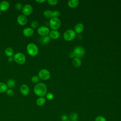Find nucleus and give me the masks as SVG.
<instances>
[{"mask_svg": "<svg viewBox=\"0 0 121 121\" xmlns=\"http://www.w3.org/2000/svg\"><path fill=\"white\" fill-rule=\"evenodd\" d=\"M47 86L43 82L37 83L34 88V93L39 97H43L45 96L47 94Z\"/></svg>", "mask_w": 121, "mask_h": 121, "instance_id": "nucleus-1", "label": "nucleus"}, {"mask_svg": "<svg viewBox=\"0 0 121 121\" xmlns=\"http://www.w3.org/2000/svg\"><path fill=\"white\" fill-rule=\"evenodd\" d=\"M26 49L27 53L32 57L36 56L39 52L38 46L33 43H29L27 45Z\"/></svg>", "mask_w": 121, "mask_h": 121, "instance_id": "nucleus-2", "label": "nucleus"}, {"mask_svg": "<svg viewBox=\"0 0 121 121\" xmlns=\"http://www.w3.org/2000/svg\"><path fill=\"white\" fill-rule=\"evenodd\" d=\"M14 61L15 62L20 65L24 64L26 61V57L25 55L21 52H17L13 56Z\"/></svg>", "mask_w": 121, "mask_h": 121, "instance_id": "nucleus-3", "label": "nucleus"}, {"mask_svg": "<svg viewBox=\"0 0 121 121\" xmlns=\"http://www.w3.org/2000/svg\"><path fill=\"white\" fill-rule=\"evenodd\" d=\"M76 33L74 30L69 29L66 30L63 34L64 39L67 41H70L73 40L76 37Z\"/></svg>", "mask_w": 121, "mask_h": 121, "instance_id": "nucleus-4", "label": "nucleus"}, {"mask_svg": "<svg viewBox=\"0 0 121 121\" xmlns=\"http://www.w3.org/2000/svg\"><path fill=\"white\" fill-rule=\"evenodd\" d=\"M61 22L58 17H52L49 21V26L52 30H57L60 26Z\"/></svg>", "mask_w": 121, "mask_h": 121, "instance_id": "nucleus-5", "label": "nucleus"}, {"mask_svg": "<svg viewBox=\"0 0 121 121\" xmlns=\"http://www.w3.org/2000/svg\"><path fill=\"white\" fill-rule=\"evenodd\" d=\"M38 76L40 79L43 80H46L50 78L51 77V73L47 69H43L39 71Z\"/></svg>", "mask_w": 121, "mask_h": 121, "instance_id": "nucleus-6", "label": "nucleus"}, {"mask_svg": "<svg viewBox=\"0 0 121 121\" xmlns=\"http://www.w3.org/2000/svg\"><path fill=\"white\" fill-rule=\"evenodd\" d=\"M73 52L75 54V57H78L79 58L83 57L85 54V49L83 47L80 46H77L75 47L74 48Z\"/></svg>", "mask_w": 121, "mask_h": 121, "instance_id": "nucleus-7", "label": "nucleus"}, {"mask_svg": "<svg viewBox=\"0 0 121 121\" xmlns=\"http://www.w3.org/2000/svg\"><path fill=\"white\" fill-rule=\"evenodd\" d=\"M37 32L40 35L42 36H44L48 35L50 31L49 28L48 27L43 26H39L38 28Z\"/></svg>", "mask_w": 121, "mask_h": 121, "instance_id": "nucleus-8", "label": "nucleus"}, {"mask_svg": "<svg viewBox=\"0 0 121 121\" xmlns=\"http://www.w3.org/2000/svg\"><path fill=\"white\" fill-rule=\"evenodd\" d=\"M33 11V8L32 6L30 4L25 5L22 9V11L23 14L26 16H29L32 14Z\"/></svg>", "mask_w": 121, "mask_h": 121, "instance_id": "nucleus-9", "label": "nucleus"}, {"mask_svg": "<svg viewBox=\"0 0 121 121\" xmlns=\"http://www.w3.org/2000/svg\"><path fill=\"white\" fill-rule=\"evenodd\" d=\"M17 22L20 26H25L27 23L28 19L26 16L23 14H21L17 17Z\"/></svg>", "mask_w": 121, "mask_h": 121, "instance_id": "nucleus-10", "label": "nucleus"}, {"mask_svg": "<svg viewBox=\"0 0 121 121\" xmlns=\"http://www.w3.org/2000/svg\"><path fill=\"white\" fill-rule=\"evenodd\" d=\"M20 91L22 95L26 96L29 94L30 92V88L27 85L22 84L20 86Z\"/></svg>", "mask_w": 121, "mask_h": 121, "instance_id": "nucleus-11", "label": "nucleus"}, {"mask_svg": "<svg viewBox=\"0 0 121 121\" xmlns=\"http://www.w3.org/2000/svg\"><path fill=\"white\" fill-rule=\"evenodd\" d=\"M9 3L7 0H3L0 2V10L1 11H5L9 8Z\"/></svg>", "mask_w": 121, "mask_h": 121, "instance_id": "nucleus-12", "label": "nucleus"}, {"mask_svg": "<svg viewBox=\"0 0 121 121\" xmlns=\"http://www.w3.org/2000/svg\"><path fill=\"white\" fill-rule=\"evenodd\" d=\"M34 31L31 27H26L23 30V35L26 37H30L33 35Z\"/></svg>", "mask_w": 121, "mask_h": 121, "instance_id": "nucleus-13", "label": "nucleus"}, {"mask_svg": "<svg viewBox=\"0 0 121 121\" xmlns=\"http://www.w3.org/2000/svg\"><path fill=\"white\" fill-rule=\"evenodd\" d=\"M49 36L52 39H57L60 36V33L57 30H52L49 33Z\"/></svg>", "mask_w": 121, "mask_h": 121, "instance_id": "nucleus-14", "label": "nucleus"}, {"mask_svg": "<svg viewBox=\"0 0 121 121\" xmlns=\"http://www.w3.org/2000/svg\"><path fill=\"white\" fill-rule=\"evenodd\" d=\"M84 29V26L82 23H79L77 24L74 27V31L76 33L80 34Z\"/></svg>", "mask_w": 121, "mask_h": 121, "instance_id": "nucleus-15", "label": "nucleus"}, {"mask_svg": "<svg viewBox=\"0 0 121 121\" xmlns=\"http://www.w3.org/2000/svg\"><path fill=\"white\" fill-rule=\"evenodd\" d=\"M79 2L78 0H69L68 2V5L71 8H75L78 5Z\"/></svg>", "mask_w": 121, "mask_h": 121, "instance_id": "nucleus-16", "label": "nucleus"}, {"mask_svg": "<svg viewBox=\"0 0 121 121\" xmlns=\"http://www.w3.org/2000/svg\"><path fill=\"white\" fill-rule=\"evenodd\" d=\"M4 52L6 55L9 57H12V56L14 55V50L11 47L6 48L5 49Z\"/></svg>", "mask_w": 121, "mask_h": 121, "instance_id": "nucleus-17", "label": "nucleus"}, {"mask_svg": "<svg viewBox=\"0 0 121 121\" xmlns=\"http://www.w3.org/2000/svg\"><path fill=\"white\" fill-rule=\"evenodd\" d=\"M72 63L75 67H78L81 66L82 61L80 58H78V57H75L73 58V60H72Z\"/></svg>", "mask_w": 121, "mask_h": 121, "instance_id": "nucleus-18", "label": "nucleus"}, {"mask_svg": "<svg viewBox=\"0 0 121 121\" xmlns=\"http://www.w3.org/2000/svg\"><path fill=\"white\" fill-rule=\"evenodd\" d=\"M46 102V99L44 97H39L36 101V104L39 106L43 105Z\"/></svg>", "mask_w": 121, "mask_h": 121, "instance_id": "nucleus-19", "label": "nucleus"}, {"mask_svg": "<svg viewBox=\"0 0 121 121\" xmlns=\"http://www.w3.org/2000/svg\"><path fill=\"white\" fill-rule=\"evenodd\" d=\"M8 89V87L7 84L4 82H0V93H2L6 92Z\"/></svg>", "mask_w": 121, "mask_h": 121, "instance_id": "nucleus-20", "label": "nucleus"}, {"mask_svg": "<svg viewBox=\"0 0 121 121\" xmlns=\"http://www.w3.org/2000/svg\"><path fill=\"white\" fill-rule=\"evenodd\" d=\"M7 85L8 87L9 88H11L14 87L16 84V82L15 80L13 79H9L7 82Z\"/></svg>", "mask_w": 121, "mask_h": 121, "instance_id": "nucleus-21", "label": "nucleus"}, {"mask_svg": "<svg viewBox=\"0 0 121 121\" xmlns=\"http://www.w3.org/2000/svg\"><path fill=\"white\" fill-rule=\"evenodd\" d=\"M41 42L43 44H47L51 40V38L49 35H46L44 36H42L41 38Z\"/></svg>", "mask_w": 121, "mask_h": 121, "instance_id": "nucleus-22", "label": "nucleus"}, {"mask_svg": "<svg viewBox=\"0 0 121 121\" xmlns=\"http://www.w3.org/2000/svg\"><path fill=\"white\" fill-rule=\"evenodd\" d=\"M43 16L48 18H51L52 17V11L49 9H46L43 11Z\"/></svg>", "mask_w": 121, "mask_h": 121, "instance_id": "nucleus-23", "label": "nucleus"}, {"mask_svg": "<svg viewBox=\"0 0 121 121\" xmlns=\"http://www.w3.org/2000/svg\"><path fill=\"white\" fill-rule=\"evenodd\" d=\"M70 121H78V114L76 112H73L70 115Z\"/></svg>", "mask_w": 121, "mask_h": 121, "instance_id": "nucleus-24", "label": "nucleus"}, {"mask_svg": "<svg viewBox=\"0 0 121 121\" xmlns=\"http://www.w3.org/2000/svg\"><path fill=\"white\" fill-rule=\"evenodd\" d=\"M39 80H40V78L39 77L36 75L33 76L31 79V82L33 83H37L39 81Z\"/></svg>", "mask_w": 121, "mask_h": 121, "instance_id": "nucleus-25", "label": "nucleus"}, {"mask_svg": "<svg viewBox=\"0 0 121 121\" xmlns=\"http://www.w3.org/2000/svg\"><path fill=\"white\" fill-rule=\"evenodd\" d=\"M60 15V13L59 10L52 11V17H58Z\"/></svg>", "mask_w": 121, "mask_h": 121, "instance_id": "nucleus-26", "label": "nucleus"}, {"mask_svg": "<svg viewBox=\"0 0 121 121\" xmlns=\"http://www.w3.org/2000/svg\"><path fill=\"white\" fill-rule=\"evenodd\" d=\"M31 26L32 29H35L38 27V23L36 20H33L31 23Z\"/></svg>", "mask_w": 121, "mask_h": 121, "instance_id": "nucleus-27", "label": "nucleus"}, {"mask_svg": "<svg viewBox=\"0 0 121 121\" xmlns=\"http://www.w3.org/2000/svg\"><path fill=\"white\" fill-rule=\"evenodd\" d=\"M46 97L49 100H52L54 98V95L51 92L48 93L46 94Z\"/></svg>", "mask_w": 121, "mask_h": 121, "instance_id": "nucleus-28", "label": "nucleus"}, {"mask_svg": "<svg viewBox=\"0 0 121 121\" xmlns=\"http://www.w3.org/2000/svg\"><path fill=\"white\" fill-rule=\"evenodd\" d=\"M15 8L16 9L20 10L21 9H22L23 8V6H22V4H21V3L20 2H17L15 6Z\"/></svg>", "mask_w": 121, "mask_h": 121, "instance_id": "nucleus-29", "label": "nucleus"}, {"mask_svg": "<svg viewBox=\"0 0 121 121\" xmlns=\"http://www.w3.org/2000/svg\"><path fill=\"white\" fill-rule=\"evenodd\" d=\"M47 2L50 5L54 6L57 4L58 0H48Z\"/></svg>", "mask_w": 121, "mask_h": 121, "instance_id": "nucleus-30", "label": "nucleus"}, {"mask_svg": "<svg viewBox=\"0 0 121 121\" xmlns=\"http://www.w3.org/2000/svg\"><path fill=\"white\" fill-rule=\"evenodd\" d=\"M95 121H107L104 117L99 115L96 117V118L95 119Z\"/></svg>", "mask_w": 121, "mask_h": 121, "instance_id": "nucleus-31", "label": "nucleus"}, {"mask_svg": "<svg viewBox=\"0 0 121 121\" xmlns=\"http://www.w3.org/2000/svg\"><path fill=\"white\" fill-rule=\"evenodd\" d=\"M6 93H7V95H9V96H12L14 94V91H13V90L12 89L9 88V89H8L7 90V91H6Z\"/></svg>", "mask_w": 121, "mask_h": 121, "instance_id": "nucleus-32", "label": "nucleus"}, {"mask_svg": "<svg viewBox=\"0 0 121 121\" xmlns=\"http://www.w3.org/2000/svg\"><path fill=\"white\" fill-rule=\"evenodd\" d=\"M68 119V116L66 114H63L61 116V120L62 121H66Z\"/></svg>", "mask_w": 121, "mask_h": 121, "instance_id": "nucleus-33", "label": "nucleus"}, {"mask_svg": "<svg viewBox=\"0 0 121 121\" xmlns=\"http://www.w3.org/2000/svg\"><path fill=\"white\" fill-rule=\"evenodd\" d=\"M69 58H73L75 57V54H74V52L73 51H72L70 52H69Z\"/></svg>", "mask_w": 121, "mask_h": 121, "instance_id": "nucleus-34", "label": "nucleus"}, {"mask_svg": "<svg viewBox=\"0 0 121 121\" xmlns=\"http://www.w3.org/2000/svg\"><path fill=\"white\" fill-rule=\"evenodd\" d=\"M8 60L9 62H12L14 60V58L13 57H9L8 59Z\"/></svg>", "mask_w": 121, "mask_h": 121, "instance_id": "nucleus-35", "label": "nucleus"}, {"mask_svg": "<svg viewBox=\"0 0 121 121\" xmlns=\"http://www.w3.org/2000/svg\"><path fill=\"white\" fill-rule=\"evenodd\" d=\"M46 1V0H36V2L40 3H43Z\"/></svg>", "mask_w": 121, "mask_h": 121, "instance_id": "nucleus-36", "label": "nucleus"}, {"mask_svg": "<svg viewBox=\"0 0 121 121\" xmlns=\"http://www.w3.org/2000/svg\"><path fill=\"white\" fill-rule=\"evenodd\" d=\"M1 11L0 10V15H1Z\"/></svg>", "mask_w": 121, "mask_h": 121, "instance_id": "nucleus-37", "label": "nucleus"}, {"mask_svg": "<svg viewBox=\"0 0 121 121\" xmlns=\"http://www.w3.org/2000/svg\"><path fill=\"white\" fill-rule=\"evenodd\" d=\"M70 121V120H67V121Z\"/></svg>", "mask_w": 121, "mask_h": 121, "instance_id": "nucleus-38", "label": "nucleus"}]
</instances>
